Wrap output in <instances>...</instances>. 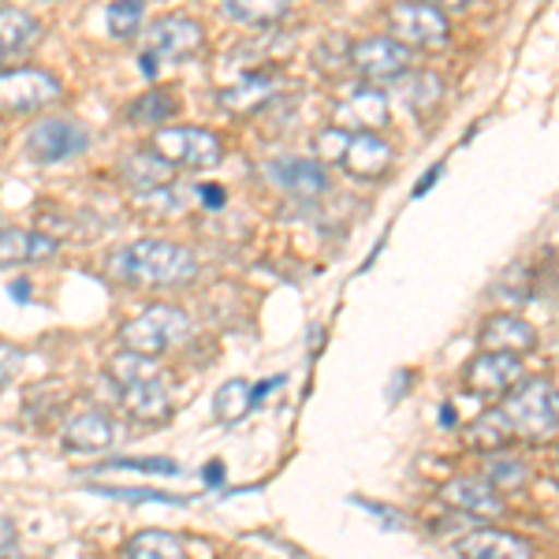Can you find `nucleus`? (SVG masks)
<instances>
[{"label": "nucleus", "instance_id": "28", "mask_svg": "<svg viewBox=\"0 0 559 559\" xmlns=\"http://www.w3.org/2000/svg\"><path fill=\"white\" fill-rule=\"evenodd\" d=\"M105 23L112 38H134L142 31V23H146V0H112L105 12Z\"/></svg>", "mask_w": 559, "mask_h": 559}, {"label": "nucleus", "instance_id": "5", "mask_svg": "<svg viewBox=\"0 0 559 559\" xmlns=\"http://www.w3.org/2000/svg\"><path fill=\"white\" fill-rule=\"evenodd\" d=\"M146 146L160 153L176 173L179 168L202 173V168H216L224 160V142L205 128H160L150 134Z\"/></svg>", "mask_w": 559, "mask_h": 559}, {"label": "nucleus", "instance_id": "27", "mask_svg": "<svg viewBox=\"0 0 559 559\" xmlns=\"http://www.w3.org/2000/svg\"><path fill=\"white\" fill-rule=\"evenodd\" d=\"M123 559H187V548L168 530H142L128 540Z\"/></svg>", "mask_w": 559, "mask_h": 559}, {"label": "nucleus", "instance_id": "34", "mask_svg": "<svg viewBox=\"0 0 559 559\" xmlns=\"http://www.w3.org/2000/svg\"><path fill=\"white\" fill-rule=\"evenodd\" d=\"M23 369V350L12 344H0V392L15 381V373Z\"/></svg>", "mask_w": 559, "mask_h": 559}, {"label": "nucleus", "instance_id": "23", "mask_svg": "<svg viewBox=\"0 0 559 559\" xmlns=\"http://www.w3.org/2000/svg\"><path fill=\"white\" fill-rule=\"evenodd\" d=\"M221 8L239 26H276L287 20L292 0H221Z\"/></svg>", "mask_w": 559, "mask_h": 559}, {"label": "nucleus", "instance_id": "9", "mask_svg": "<svg viewBox=\"0 0 559 559\" xmlns=\"http://www.w3.org/2000/svg\"><path fill=\"white\" fill-rule=\"evenodd\" d=\"M202 45H205L202 23L187 20V15H165V20H157L150 26L146 49H142V52L165 68V64H183V60L198 57V52H202Z\"/></svg>", "mask_w": 559, "mask_h": 559}, {"label": "nucleus", "instance_id": "17", "mask_svg": "<svg viewBox=\"0 0 559 559\" xmlns=\"http://www.w3.org/2000/svg\"><path fill=\"white\" fill-rule=\"evenodd\" d=\"M60 440H64V448H71V452H105L116 440V421L105 411H83L64 421Z\"/></svg>", "mask_w": 559, "mask_h": 559}, {"label": "nucleus", "instance_id": "22", "mask_svg": "<svg viewBox=\"0 0 559 559\" xmlns=\"http://www.w3.org/2000/svg\"><path fill=\"white\" fill-rule=\"evenodd\" d=\"M38 38H41V23L34 20L31 12L12 8V4L0 8V49H4L8 57H20L31 45H38Z\"/></svg>", "mask_w": 559, "mask_h": 559}, {"label": "nucleus", "instance_id": "42", "mask_svg": "<svg viewBox=\"0 0 559 559\" xmlns=\"http://www.w3.org/2000/svg\"><path fill=\"white\" fill-rule=\"evenodd\" d=\"M426 4H432V8H452V12H455V8H466L471 0H426Z\"/></svg>", "mask_w": 559, "mask_h": 559}, {"label": "nucleus", "instance_id": "44", "mask_svg": "<svg viewBox=\"0 0 559 559\" xmlns=\"http://www.w3.org/2000/svg\"><path fill=\"white\" fill-rule=\"evenodd\" d=\"M0 559H8V556H0Z\"/></svg>", "mask_w": 559, "mask_h": 559}, {"label": "nucleus", "instance_id": "33", "mask_svg": "<svg viewBox=\"0 0 559 559\" xmlns=\"http://www.w3.org/2000/svg\"><path fill=\"white\" fill-rule=\"evenodd\" d=\"M90 492L97 496H112V500H128V503H173V508H183V496H168L157 489H123V485H90Z\"/></svg>", "mask_w": 559, "mask_h": 559}, {"label": "nucleus", "instance_id": "26", "mask_svg": "<svg viewBox=\"0 0 559 559\" xmlns=\"http://www.w3.org/2000/svg\"><path fill=\"white\" fill-rule=\"evenodd\" d=\"M176 94L173 90H150V94H139L134 102L128 105V123H139V128H160L176 116Z\"/></svg>", "mask_w": 559, "mask_h": 559}, {"label": "nucleus", "instance_id": "7", "mask_svg": "<svg viewBox=\"0 0 559 559\" xmlns=\"http://www.w3.org/2000/svg\"><path fill=\"white\" fill-rule=\"evenodd\" d=\"M388 31L395 41H403L407 49H440L452 38L448 20L440 8L426 4V0H395L388 8Z\"/></svg>", "mask_w": 559, "mask_h": 559}, {"label": "nucleus", "instance_id": "19", "mask_svg": "<svg viewBox=\"0 0 559 559\" xmlns=\"http://www.w3.org/2000/svg\"><path fill=\"white\" fill-rule=\"evenodd\" d=\"M485 350H511V355H526L537 347V329L530 321L515 318V313H492L481 329Z\"/></svg>", "mask_w": 559, "mask_h": 559}, {"label": "nucleus", "instance_id": "38", "mask_svg": "<svg viewBox=\"0 0 559 559\" xmlns=\"http://www.w3.org/2000/svg\"><path fill=\"white\" fill-rule=\"evenodd\" d=\"M202 477H205V485H210V489H221V485H224V463H221V459H213V463L202 471Z\"/></svg>", "mask_w": 559, "mask_h": 559}, {"label": "nucleus", "instance_id": "21", "mask_svg": "<svg viewBox=\"0 0 559 559\" xmlns=\"http://www.w3.org/2000/svg\"><path fill=\"white\" fill-rule=\"evenodd\" d=\"M123 176H128V183H134L139 191H165V187L176 179V168L168 165L160 153L142 146L123 160Z\"/></svg>", "mask_w": 559, "mask_h": 559}, {"label": "nucleus", "instance_id": "3", "mask_svg": "<svg viewBox=\"0 0 559 559\" xmlns=\"http://www.w3.org/2000/svg\"><path fill=\"white\" fill-rule=\"evenodd\" d=\"M321 160H336L344 173L355 179H381L392 168V146L377 134L366 131H344V128H324L318 134Z\"/></svg>", "mask_w": 559, "mask_h": 559}, {"label": "nucleus", "instance_id": "32", "mask_svg": "<svg viewBox=\"0 0 559 559\" xmlns=\"http://www.w3.org/2000/svg\"><path fill=\"white\" fill-rule=\"evenodd\" d=\"M102 471H139V474H165V477H176L183 474V466L176 459H165V455H128V459H112V463H102Z\"/></svg>", "mask_w": 559, "mask_h": 559}, {"label": "nucleus", "instance_id": "18", "mask_svg": "<svg viewBox=\"0 0 559 559\" xmlns=\"http://www.w3.org/2000/svg\"><path fill=\"white\" fill-rule=\"evenodd\" d=\"M276 90H280L276 75L254 71V75H242L236 86L221 90L216 102H221L224 112H231V116H250V112H258V108H265L269 102H273Z\"/></svg>", "mask_w": 559, "mask_h": 559}, {"label": "nucleus", "instance_id": "13", "mask_svg": "<svg viewBox=\"0 0 559 559\" xmlns=\"http://www.w3.org/2000/svg\"><path fill=\"white\" fill-rule=\"evenodd\" d=\"M265 176L292 198H318L329 191V173L310 157H276L265 165Z\"/></svg>", "mask_w": 559, "mask_h": 559}, {"label": "nucleus", "instance_id": "39", "mask_svg": "<svg viewBox=\"0 0 559 559\" xmlns=\"http://www.w3.org/2000/svg\"><path fill=\"white\" fill-rule=\"evenodd\" d=\"M407 384H411V373H407V369H400L392 388H388V403H400V395H403V388H407Z\"/></svg>", "mask_w": 559, "mask_h": 559}, {"label": "nucleus", "instance_id": "40", "mask_svg": "<svg viewBox=\"0 0 559 559\" xmlns=\"http://www.w3.org/2000/svg\"><path fill=\"white\" fill-rule=\"evenodd\" d=\"M8 295H12V299L15 302H31V280H15V284L12 287H8Z\"/></svg>", "mask_w": 559, "mask_h": 559}, {"label": "nucleus", "instance_id": "16", "mask_svg": "<svg viewBox=\"0 0 559 559\" xmlns=\"http://www.w3.org/2000/svg\"><path fill=\"white\" fill-rule=\"evenodd\" d=\"M123 392V411L131 414L134 421L142 426H165L173 418V392L160 377H150V381H139V384H128L120 388Z\"/></svg>", "mask_w": 559, "mask_h": 559}, {"label": "nucleus", "instance_id": "2", "mask_svg": "<svg viewBox=\"0 0 559 559\" xmlns=\"http://www.w3.org/2000/svg\"><path fill=\"white\" fill-rule=\"evenodd\" d=\"M503 418L515 437L530 440V444H540L559 429V392L545 377H534V381H522L519 388H511L508 400H503Z\"/></svg>", "mask_w": 559, "mask_h": 559}, {"label": "nucleus", "instance_id": "11", "mask_svg": "<svg viewBox=\"0 0 559 559\" xmlns=\"http://www.w3.org/2000/svg\"><path fill=\"white\" fill-rule=\"evenodd\" d=\"M466 392L481 395V400H503L511 388L522 384V362L511 350H481L463 373Z\"/></svg>", "mask_w": 559, "mask_h": 559}, {"label": "nucleus", "instance_id": "12", "mask_svg": "<svg viewBox=\"0 0 559 559\" xmlns=\"http://www.w3.org/2000/svg\"><path fill=\"white\" fill-rule=\"evenodd\" d=\"M388 120H392V108H388V94L381 86L366 83L336 105V128H344V131L373 134V131L388 128Z\"/></svg>", "mask_w": 559, "mask_h": 559}, {"label": "nucleus", "instance_id": "4", "mask_svg": "<svg viewBox=\"0 0 559 559\" xmlns=\"http://www.w3.org/2000/svg\"><path fill=\"white\" fill-rule=\"evenodd\" d=\"M187 336H191V318H187V310L168 306V302L150 306V310H142L139 318L120 324V332H116V340L123 344V350L150 355V358L173 350L176 344H183Z\"/></svg>", "mask_w": 559, "mask_h": 559}, {"label": "nucleus", "instance_id": "29", "mask_svg": "<svg viewBox=\"0 0 559 559\" xmlns=\"http://www.w3.org/2000/svg\"><path fill=\"white\" fill-rule=\"evenodd\" d=\"M108 377L120 388H128V384L150 381V377H160V366H157V358H150V355L123 350V355H116L112 362H108Z\"/></svg>", "mask_w": 559, "mask_h": 559}, {"label": "nucleus", "instance_id": "10", "mask_svg": "<svg viewBox=\"0 0 559 559\" xmlns=\"http://www.w3.org/2000/svg\"><path fill=\"white\" fill-rule=\"evenodd\" d=\"M411 57H414V49H407V45L395 38H366L350 49V68H355L369 86L400 83L411 71Z\"/></svg>", "mask_w": 559, "mask_h": 559}, {"label": "nucleus", "instance_id": "20", "mask_svg": "<svg viewBox=\"0 0 559 559\" xmlns=\"http://www.w3.org/2000/svg\"><path fill=\"white\" fill-rule=\"evenodd\" d=\"M60 250L52 236L31 228H0V261L8 265H26V261H49Z\"/></svg>", "mask_w": 559, "mask_h": 559}, {"label": "nucleus", "instance_id": "41", "mask_svg": "<svg viewBox=\"0 0 559 559\" xmlns=\"http://www.w3.org/2000/svg\"><path fill=\"white\" fill-rule=\"evenodd\" d=\"M455 418H459V414H455V407H452V403H444V407H440V426H455Z\"/></svg>", "mask_w": 559, "mask_h": 559}, {"label": "nucleus", "instance_id": "6", "mask_svg": "<svg viewBox=\"0 0 559 559\" xmlns=\"http://www.w3.org/2000/svg\"><path fill=\"white\" fill-rule=\"evenodd\" d=\"M90 131L79 120H68V116H45V120H34L31 131H26V157L34 165H60V160H71L79 153L90 150Z\"/></svg>", "mask_w": 559, "mask_h": 559}, {"label": "nucleus", "instance_id": "1", "mask_svg": "<svg viewBox=\"0 0 559 559\" xmlns=\"http://www.w3.org/2000/svg\"><path fill=\"white\" fill-rule=\"evenodd\" d=\"M108 273L128 287H179L198 276V258L179 242L139 239L108 261Z\"/></svg>", "mask_w": 559, "mask_h": 559}, {"label": "nucleus", "instance_id": "25", "mask_svg": "<svg viewBox=\"0 0 559 559\" xmlns=\"http://www.w3.org/2000/svg\"><path fill=\"white\" fill-rule=\"evenodd\" d=\"M250 411H254V384H247L242 377H236V381L216 388V395H213V418L216 421L236 426V421L247 418Z\"/></svg>", "mask_w": 559, "mask_h": 559}, {"label": "nucleus", "instance_id": "36", "mask_svg": "<svg viewBox=\"0 0 559 559\" xmlns=\"http://www.w3.org/2000/svg\"><path fill=\"white\" fill-rule=\"evenodd\" d=\"M440 176H444V165H432V168H429V173H426V176H421V179H418V183H414V191H411V198H426V194L432 191V183H437V179H440Z\"/></svg>", "mask_w": 559, "mask_h": 559}, {"label": "nucleus", "instance_id": "24", "mask_svg": "<svg viewBox=\"0 0 559 559\" xmlns=\"http://www.w3.org/2000/svg\"><path fill=\"white\" fill-rule=\"evenodd\" d=\"M515 440V432H511L508 418H503V411H485L481 418L471 421V429H466V444L474 448V452H503V448Z\"/></svg>", "mask_w": 559, "mask_h": 559}, {"label": "nucleus", "instance_id": "31", "mask_svg": "<svg viewBox=\"0 0 559 559\" xmlns=\"http://www.w3.org/2000/svg\"><path fill=\"white\" fill-rule=\"evenodd\" d=\"M485 481L492 485L496 492H515V489H522V485H526V477H530V471H526V463H522V459H492L489 466H485Z\"/></svg>", "mask_w": 559, "mask_h": 559}, {"label": "nucleus", "instance_id": "43", "mask_svg": "<svg viewBox=\"0 0 559 559\" xmlns=\"http://www.w3.org/2000/svg\"><path fill=\"white\" fill-rule=\"evenodd\" d=\"M4 60H8V52H4V49H0V64H4Z\"/></svg>", "mask_w": 559, "mask_h": 559}, {"label": "nucleus", "instance_id": "8", "mask_svg": "<svg viewBox=\"0 0 559 559\" xmlns=\"http://www.w3.org/2000/svg\"><path fill=\"white\" fill-rule=\"evenodd\" d=\"M64 86L52 71L45 68H0V112L8 116H26L38 112V108L60 102Z\"/></svg>", "mask_w": 559, "mask_h": 559}, {"label": "nucleus", "instance_id": "14", "mask_svg": "<svg viewBox=\"0 0 559 559\" xmlns=\"http://www.w3.org/2000/svg\"><path fill=\"white\" fill-rule=\"evenodd\" d=\"M459 556L463 559H534L537 548L530 537L511 534V530H471L459 540Z\"/></svg>", "mask_w": 559, "mask_h": 559}, {"label": "nucleus", "instance_id": "15", "mask_svg": "<svg viewBox=\"0 0 559 559\" xmlns=\"http://www.w3.org/2000/svg\"><path fill=\"white\" fill-rule=\"evenodd\" d=\"M440 496H444L448 508L463 511V515H471V519H496L503 511V496L477 474L452 477V481L440 489Z\"/></svg>", "mask_w": 559, "mask_h": 559}, {"label": "nucleus", "instance_id": "37", "mask_svg": "<svg viewBox=\"0 0 559 559\" xmlns=\"http://www.w3.org/2000/svg\"><path fill=\"white\" fill-rule=\"evenodd\" d=\"M358 508H366V511H373L377 519L384 522V526H400V515H395V511H388V508H381V503H369V500H355Z\"/></svg>", "mask_w": 559, "mask_h": 559}, {"label": "nucleus", "instance_id": "30", "mask_svg": "<svg viewBox=\"0 0 559 559\" xmlns=\"http://www.w3.org/2000/svg\"><path fill=\"white\" fill-rule=\"evenodd\" d=\"M400 90L414 112H429L440 97V79L429 75V71H407V75L400 79Z\"/></svg>", "mask_w": 559, "mask_h": 559}, {"label": "nucleus", "instance_id": "35", "mask_svg": "<svg viewBox=\"0 0 559 559\" xmlns=\"http://www.w3.org/2000/svg\"><path fill=\"white\" fill-rule=\"evenodd\" d=\"M194 191L205 210H224V202H228V194H224L221 183H202V187H194Z\"/></svg>", "mask_w": 559, "mask_h": 559}]
</instances>
